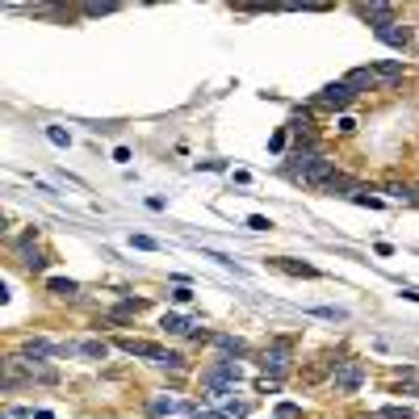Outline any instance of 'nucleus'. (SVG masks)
Masks as SVG:
<instances>
[{
    "label": "nucleus",
    "instance_id": "obj_1",
    "mask_svg": "<svg viewBox=\"0 0 419 419\" xmlns=\"http://www.w3.org/2000/svg\"><path fill=\"white\" fill-rule=\"evenodd\" d=\"M118 348L122 352H130V356H143V360H151V365H164V369H185V356L181 352H168V348H160V344H151V340H134V336H122L118 340Z\"/></svg>",
    "mask_w": 419,
    "mask_h": 419
},
{
    "label": "nucleus",
    "instance_id": "obj_2",
    "mask_svg": "<svg viewBox=\"0 0 419 419\" xmlns=\"http://www.w3.org/2000/svg\"><path fill=\"white\" fill-rule=\"evenodd\" d=\"M289 356H294V344L289 340H273L265 348V356H260V365H265V374H273V382H281V374L289 369Z\"/></svg>",
    "mask_w": 419,
    "mask_h": 419
},
{
    "label": "nucleus",
    "instance_id": "obj_3",
    "mask_svg": "<svg viewBox=\"0 0 419 419\" xmlns=\"http://www.w3.org/2000/svg\"><path fill=\"white\" fill-rule=\"evenodd\" d=\"M336 390L340 394H356L360 386H365V365L360 360H340V369H336Z\"/></svg>",
    "mask_w": 419,
    "mask_h": 419
},
{
    "label": "nucleus",
    "instance_id": "obj_4",
    "mask_svg": "<svg viewBox=\"0 0 419 419\" xmlns=\"http://www.w3.org/2000/svg\"><path fill=\"white\" fill-rule=\"evenodd\" d=\"M352 96H356V92L340 80V84H327L319 96H314V105H319V110H344V105H352Z\"/></svg>",
    "mask_w": 419,
    "mask_h": 419
},
{
    "label": "nucleus",
    "instance_id": "obj_5",
    "mask_svg": "<svg viewBox=\"0 0 419 419\" xmlns=\"http://www.w3.org/2000/svg\"><path fill=\"white\" fill-rule=\"evenodd\" d=\"M344 84H348L352 92H374L382 80H378V72H374V68H352V72L344 76Z\"/></svg>",
    "mask_w": 419,
    "mask_h": 419
},
{
    "label": "nucleus",
    "instance_id": "obj_6",
    "mask_svg": "<svg viewBox=\"0 0 419 419\" xmlns=\"http://www.w3.org/2000/svg\"><path fill=\"white\" fill-rule=\"evenodd\" d=\"M374 34H378V42H386V46H398V50H402V46L411 42V30H407L402 21H390V25H378Z\"/></svg>",
    "mask_w": 419,
    "mask_h": 419
},
{
    "label": "nucleus",
    "instance_id": "obj_7",
    "mask_svg": "<svg viewBox=\"0 0 419 419\" xmlns=\"http://www.w3.org/2000/svg\"><path fill=\"white\" fill-rule=\"evenodd\" d=\"M151 415H160V419L164 415H189L193 419L197 411H193V402H181V398H151Z\"/></svg>",
    "mask_w": 419,
    "mask_h": 419
},
{
    "label": "nucleus",
    "instance_id": "obj_8",
    "mask_svg": "<svg viewBox=\"0 0 419 419\" xmlns=\"http://www.w3.org/2000/svg\"><path fill=\"white\" fill-rule=\"evenodd\" d=\"M356 13H360V17H365V21H374V30H378V25H390V21H398V17H394V9H390V5H360V9H356Z\"/></svg>",
    "mask_w": 419,
    "mask_h": 419
},
{
    "label": "nucleus",
    "instance_id": "obj_9",
    "mask_svg": "<svg viewBox=\"0 0 419 419\" xmlns=\"http://www.w3.org/2000/svg\"><path fill=\"white\" fill-rule=\"evenodd\" d=\"M374 72H378V80H402V76H407L402 59H382V63H378Z\"/></svg>",
    "mask_w": 419,
    "mask_h": 419
},
{
    "label": "nucleus",
    "instance_id": "obj_10",
    "mask_svg": "<svg viewBox=\"0 0 419 419\" xmlns=\"http://www.w3.org/2000/svg\"><path fill=\"white\" fill-rule=\"evenodd\" d=\"M273 265L277 269H285V273H294V277H319V269H314V265H298V260H273Z\"/></svg>",
    "mask_w": 419,
    "mask_h": 419
},
{
    "label": "nucleus",
    "instance_id": "obj_11",
    "mask_svg": "<svg viewBox=\"0 0 419 419\" xmlns=\"http://www.w3.org/2000/svg\"><path fill=\"white\" fill-rule=\"evenodd\" d=\"M214 344H218L223 352H231V356H247V344L235 340V336H214Z\"/></svg>",
    "mask_w": 419,
    "mask_h": 419
},
{
    "label": "nucleus",
    "instance_id": "obj_12",
    "mask_svg": "<svg viewBox=\"0 0 419 419\" xmlns=\"http://www.w3.org/2000/svg\"><path fill=\"white\" fill-rule=\"evenodd\" d=\"M310 314L314 319H327V323H344L348 319V310H340V306H314Z\"/></svg>",
    "mask_w": 419,
    "mask_h": 419
},
{
    "label": "nucleus",
    "instance_id": "obj_13",
    "mask_svg": "<svg viewBox=\"0 0 419 419\" xmlns=\"http://www.w3.org/2000/svg\"><path fill=\"white\" fill-rule=\"evenodd\" d=\"M46 289H50V294H59V298H72L80 285H76V281H68V277H50V281H46Z\"/></svg>",
    "mask_w": 419,
    "mask_h": 419
},
{
    "label": "nucleus",
    "instance_id": "obj_14",
    "mask_svg": "<svg viewBox=\"0 0 419 419\" xmlns=\"http://www.w3.org/2000/svg\"><path fill=\"white\" fill-rule=\"evenodd\" d=\"M160 327H164L168 336H185V331H189V323L181 319V314H164V319H160Z\"/></svg>",
    "mask_w": 419,
    "mask_h": 419
},
{
    "label": "nucleus",
    "instance_id": "obj_15",
    "mask_svg": "<svg viewBox=\"0 0 419 419\" xmlns=\"http://www.w3.org/2000/svg\"><path fill=\"white\" fill-rule=\"evenodd\" d=\"M46 139H50V143H55V147H68V143H72L63 126H46Z\"/></svg>",
    "mask_w": 419,
    "mask_h": 419
},
{
    "label": "nucleus",
    "instance_id": "obj_16",
    "mask_svg": "<svg viewBox=\"0 0 419 419\" xmlns=\"http://www.w3.org/2000/svg\"><path fill=\"white\" fill-rule=\"evenodd\" d=\"M130 247H139V252H155L160 243H155L151 235H130Z\"/></svg>",
    "mask_w": 419,
    "mask_h": 419
},
{
    "label": "nucleus",
    "instance_id": "obj_17",
    "mask_svg": "<svg viewBox=\"0 0 419 419\" xmlns=\"http://www.w3.org/2000/svg\"><path fill=\"white\" fill-rule=\"evenodd\" d=\"M386 193H390V197H398V201H419L407 185H386Z\"/></svg>",
    "mask_w": 419,
    "mask_h": 419
},
{
    "label": "nucleus",
    "instance_id": "obj_18",
    "mask_svg": "<svg viewBox=\"0 0 419 419\" xmlns=\"http://www.w3.org/2000/svg\"><path fill=\"white\" fill-rule=\"evenodd\" d=\"M80 352H84V356H101V360H105V352H110V348L96 344V340H88V344H80Z\"/></svg>",
    "mask_w": 419,
    "mask_h": 419
},
{
    "label": "nucleus",
    "instance_id": "obj_19",
    "mask_svg": "<svg viewBox=\"0 0 419 419\" xmlns=\"http://www.w3.org/2000/svg\"><path fill=\"white\" fill-rule=\"evenodd\" d=\"M114 9H118V5H84L88 17H105V13H114Z\"/></svg>",
    "mask_w": 419,
    "mask_h": 419
},
{
    "label": "nucleus",
    "instance_id": "obj_20",
    "mask_svg": "<svg viewBox=\"0 0 419 419\" xmlns=\"http://www.w3.org/2000/svg\"><path fill=\"white\" fill-rule=\"evenodd\" d=\"M247 227H252V231H269V227H273V223H269V218H265V214H252V218H247Z\"/></svg>",
    "mask_w": 419,
    "mask_h": 419
},
{
    "label": "nucleus",
    "instance_id": "obj_21",
    "mask_svg": "<svg viewBox=\"0 0 419 419\" xmlns=\"http://www.w3.org/2000/svg\"><path fill=\"white\" fill-rule=\"evenodd\" d=\"M277 419H298V407H294V402H281V407H277Z\"/></svg>",
    "mask_w": 419,
    "mask_h": 419
},
{
    "label": "nucleus",
    "instance_id": "obj_22",
    "mask_svg": "<svg viewBox=\"0 0 419 419\" xmlns=\"http://www.w3.org/2000/svg\"><path fill=\"white\" fill-rule=\"evenodd\" d=\"M197 168H205V172H223L227 164H223V160H197Z\"/></svg>",
    "mask_w": 419,
    "mask_h": 419
},
{
    "label": "nucleus",
    "instance_id": "obj_23",
    "mask_svg": "<svg viewBox=\"0 0 419 419\" xmlns=\"http://www.w3.org/2000/svg\"><path fill=\"white\" fill-rule=\"evenodd\" d=\"M193 419H231V415H227V411H197Z\"/></svg>",
    "mask_w": 419,
    "mask_h": 419
},
{
    "label": "nucleus",
    "instance_id": "obj_24",
    "mask_svg": "<svg viewBox=\"0 0 419 419\" xmlns=\"http://www.w3.org/2000/svg\"><path fill=\"white\" fill-rule=\"evenodd\" d=\"M172 298H176V302H189V298H193V289H189V285H176V289H172Z\"/></svg>",
    "mask_w": 419,
    "mask_h": 419
}]
</instances>
